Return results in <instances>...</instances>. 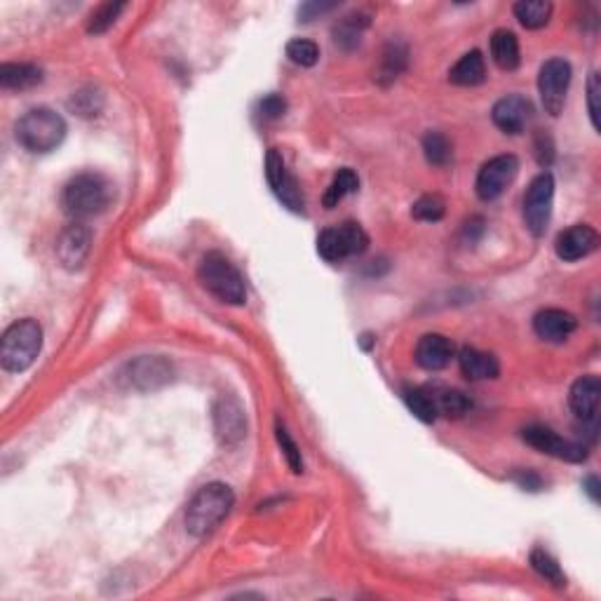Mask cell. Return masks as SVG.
I'll use <instances>...</instances> for the list:
<instances>
[{
	"mask_svg": "<svg viewBox=\"0 0 601 601\" xmlns=\"http://www.w3.org/2000/svg\"><path fill=\"white\" fill-rule=\"evenodd\" d=\"M275 437H277V444H280L282 454H285L286 465L292 467V473L294 474L304 473V458H301V449H298V444L294 442V437L289 435V430H286L282 423L275 426Z\"/></svg>",
	"mask_w": 601,
	"mask_h": 601,
	"instance_id": "836d02e7",
	"label": "cell"
},
{
	"mask_svg": "<svg viewBox=\"0 0 601 601\" xmlns=\"http://www.w3.org/2000/svg\"><path fill=\"white\" fill-rule=\"evenodd\" d=\"M533 113L531 101L521 97V94H508V97H502V99L496 101L493 106V111H491V117H493V123L501 132L505 135H521L524 127L529 125Z\"/></svg>",
	"mask_w": 601,
	"mask_h": 601,
	"instance_id": "2e32d148",
	"label": "cell"
},
{
	"mask_svg": "<svg viewBox=\"0 0 601 601\" xmlns=\"http://www.w3.org/2000/svg\"><path fill=\"white\" fill-rule=\"evenodd\" d=\"M596 247H599V233L587 223H576V226L561 230L555 239L557 257L567 263L587 258L592 251H596Z\"/></svg>",
	"mask_w": 601,
	"mask_h": 601,
	"instance_id": "9a60e30c",
	"label": "cell"
},
{
	"mask_svg": "<svg viewBox=\"0 0 601 601\" xmlns=\"http://www.w3.org/2000/svg\"><path fill=\"white\" fill-rule=\"evenodd\" d=\"M104 94L101 89L97 88H80L78 92L70 94L69 99V111L76 113L78 117H97L101 111H104Z\"/></svg>",
	"mask_w": 601,
	"mask_h": 601,
	"instance_id": "4316f807",
	"label": "cell"
},
{
	"mask_svg": "<svg viewBox=\"0 0 601 601\" xmlns=\"http://www.w3.org/2000/svg\"><path fill=\"white\" fill-rule=\"evenodd\" d=\"M520 174V160L514 155H496V158L486 160L482 164V170L477 174V182H474V191H477L479 200L491 202V200H498L505 191H508L510 183L517 179Z\"/></svg>",
	"mask_w": 601,
	"mask_h": 601,
	"instance_id": "9c48e42d",
	"label": "cell"
},
{
	"mask_svg": "<svg viewBox=\"0 0 601 601\" xmlns=\"http://www.w3.org/2000/svg\"><path fill=\"white\" fill-rule=\"evenodd\" d=\"M568 85H571V64H568L567 59H548V61L540 66V73H538V92H540V101H543L545 113H549L552 117L561 116L564 104H567Z\"/></svg>",
	"mask_w": 601,
	"mask_h": 601,
	"instance_id": "ba28073f",
	"label": "cell"
},
{
	"mask_svg": "<svg viewBox=\"0 0 601 601\" xmlns=\"http://www.w3.org/2000/svg\"><path fill=\"white\" fill-rule=\"evenodd\" d=\"M286 57L296 66L310 69V66H315L317 59H320V47L313 41H305V38H294V41H289V45H286Z\"/></svg>",
	"mask_w": 601,
	"mask_h": 601,
	"instance_id": "d6a6232c",
	"label": "cell"
},
{
	"mask_svg": "<svg viewBox=\"0 0 601 601\" xmlns=\"http://www.w3.org/2000/svg\"><path fill=\"white\" fill-rule=\"evenodd\" d=\"M42 82V69L35 64H3L0 66V88L31 89Z\"/></svg>",
	"mask_w": 601,
	"mask_h": 601,
	"instance_id": "603a6c76",
	"label": "cell"
},
{
	"mask_svg": "<svg viewBox=\"0 0 601 601\" xmlns=\"http://www.w3.org/2000/svg\"><path fill=\"white\" fill-rule=\"evenodd\" d=\"M14 136H17L19 146L26 148L29 153L45 155V153H52L54 148L61 146V141L66 139V123L57 111L47 108V106H38L19 117L14 125Z\"/></svg>",
	"mask_w": 601,
	"mask_h": 601,
	"instance_id": "3957f363",
	"label": "cell"
},
{
	"mask_svg": "<svg viewBox=\"0 0 601 601\" xmlns=\"http://www.w3.org/2000/svg\"><path fill=\"white\" fill-rule=\"evenodd\" d=\"M257 111L263 120H277V117H282L286 113V99L282 94H266V97L258 101Z\"/></svg>",
	"mask_w": 601,
	"mask_h": 601,
	"instance_id": "8d00e7d4",
	"label": "cell"
},
{
	"mask_svg": "<svg viewBox=\"0 0 601 601\" xmlns=\"http://www.w3.org/2000/svg\"><path fill=\"white\" fill-rule=\"evenodd\" d=\"M125 10V3H104V5H99L97 10L89 14L88 19V33L92 35H101L106 33V31L111 29L113 23L117 22V17L123 14Z\"/></svg>",
	"mask_w": 601,
	"mask_h": 601,
	"instance_id": "1f68e13d",
	"label": "cell"
},
{
	"mask_svg": "<svg viewBox=\"0 0 601 601\" xmlns=\"http://www.w3.org/2000/svg\"><path fill=\"white\" fill-rule=\"evenodd\" d=\"M336 7V3H305V5L298 7V19L301 22H310V19H315V14H322V12H329Z\"/></svg>",
	"mask_w": 601,
	"mask_h": 601,
	"instance_id": "60d3db41",
	"label": "cell"
},
{
	"mask_svg": "<svg viewBox=\"0 0 601 601\" xmlns=\"http://www.w3.org/2000/svg\"><path fill=\"white\" fill-rule=\"evenodd\" d=\"M113 200V186L97 172H82L64 186L61 207L73 221H85L108 210Z\"/></svg>",
	"mask_w": 601,
	"mask_h": 601,
	"instance_id": "6da1fadb",
	"label": "cell"
},
{
	"mask_svg": "<svg viewBox=\"0 0 601 601\" xmlns=\"http://www.w3.org/2000/svg\"><path fill=\"white\" fill-rule=\"evenodd\" d=\"M599 398H601V380L599 376L595 374L580 376V379L571 386V395H568V404H571L573 414L578 416L583 423H587L592 430L596 427Z\"/></svg>",
	"mask_w": 601,
	"mask_h": 601,
	"instance_id": "e0dca14e",
	"label": "cell"
},
{
	"mask_svg": "<svg viewBox=\"0 0 601 601\" xmlns=\"http://www.w3.org/2000/svg\"><path fill=\"white\" fill-rule=\"evenodd\" d=\"M458 364H461L463 376L470 380L496 379L498 371H501L498 360L491 352H482L477 348H467V345L458 352Z\"/></svg>",
	"mask_w": 601,
	"mask_h": 601,
	"instance_id": "ffe728a7",
	"label": "cell"
},
{
	"mask_svg": "<svg viewBox=\"0 0 601 601\" xmlns=\"http://www.w3.org/2000/svg\"><path fill=\"white\" fill-rule=\"evenodd\" d=\"M42 348V327L33 317L14 322L0 341V364L7 374H22L38 360Z\"/></svg>",
	"mask_w": 601,
	"mask_h": 601,
	"instance_id": "277c9868",
	"label": "cell"
},
{
	"mask_svg": "<svg viewBox=\"0 0 601 601\" xmlns=\"http://www.w3.org/2000/svg\"><path fill=\"white\" fill-rule=\"evenodd\" d=\"M214 430L223 446H238L247 435L245 408L235 398L226 395L214 407Z\"/></svg>",
	"mask_w": 601,
	"mask_h": 601,
	"instance_id": "5bb4252c",
	"label": "cell"
},
{
	"mask_svg": "<svg viewBox=\"0 0 601 601\" xmlns=\"http://www.w3.org/2000/svg\"><path fill=\"white\" fill-rule=\"evenodd\" d=\"M235 505L233 489L223 482H211L198 489L186 508V529L191 536L202 538L226 520Z\"/></svg>",
	"mask_w": 601,
	"mask_h": 601,
	"instance_id": "7a4b0ae2",
	"label": "cell"
},
{
	"mask_svg": "<svg viewBox=\"0 0 601 601\" xmlns=\"http://www.w3.org/2000/svg\"><path fill=\"white\" fill-rule=\"evenodd\" d=\"M491 57L496 61L498 69L514 70L520 66V41L517 35L508 29H498L491 35Z\"/></svg>",
	"mask_w": 601,
	"mask_h": 601,
	"instance_id": "7402d4cb",
	"label": "cell"
},
{
	"mask_svg": "<svg viewBox=\"0 0 601 601\" xmlns=\"http://www.w3.org/2000/svg\"><path fill=\"white\" fill-rule=\"evenodd\" d=\"M531 567H533V571H536L540 578L548 580L549 585H555V587H567V576H564V571H561L559 561L549 555L548 549H543V548L533 549Z\"/></svg>",
	"mask_w": 601,
	"mask_h": 601,
	"instance_id": "f1b7e54d",
	"label": "cell"
},
{
	"mask_svg": "<svg viewBox=\"0 0 601 601\" xmlns=\"http://www.w3.org/2000/svg\"><path fill=\"white\" fill-rule=\"evenodd\" d=\"M198 280L221 304L242 305L247 301V286L242 275L221 251L204 254L198 266Z\"/></svg>",
	"mask_w": 601,
	"mask_h": 601,
	"instance_id": "5b68a950",
	"label": "cell"
},
{
	"mask_svg": "<svg viewBox=\"0 0 601 601\" xmlns=\"http://www.w3.org/2000/svg\"><path fill=\"white\" fill-rule=\"evenodd\" d=\"M92 249V230L82 221L66 226L57 238V258L66 270H80Z\"/></svg>",
	"mask_w": 601,
	"mask_h": 601,
	"instance_id": "4fadbf2b",
	"label": "cell"
},
{
	"mask_svg": "<svg viewBox=\"0 0 601 601\" xmlns=\"http://www.w3.org/2000/svg\"><path fill=\"white\" fill-rule=\"evenodd\" d=\"M423 153H426L427 163L435 164V167H446L454 158L449 136L442 135V132H427L423 136Z\"/></svg>",
	"mask_w": 601,
	"mask_h": 601,
	"instance_id": "4dcf8cb0",
	"label": "cell"
},
{
	"mask_svg": "<svg viewBox=\"0 0 601 601\" xmlns=\"http://www.w3.org/2000/svg\"><path fill=\"white\" fill-rule=\"evenodd\" d=\"M407 66V47L399 45V42H390L386 47V52L380 57L379 70H376V78L380 82H392L399 76Z\"/></svg>",
	"mask_w": 601,
	"mask_h": 601,
	"instance_id": "f546056e",
	"label": "cell"
},
{
	"mask_svg": "<svg viewBox=\"0 0 601 601\" xmlns=\"http://www.w3.org/2000/svg\"><path fill=\"white\" fill-rule=\"evenodd\" d=\"M512 479L524 491H538V489H540V486H543V479L538 477V474L533 473V470H517Z\"/></svg>",
	"mask_w": 601,
	"mask_h": 601,
	"instance_id": "ab89813d",
	"label": "cell"
},
{
	"mask_svg": "<svg viewBox=\"0 0 601 601\" xmlns=\"http://www.w3.org/2000/svg\"><path fill=\"white\" fill-rule=\"evenodd\" d=\"M576 327H578L576 315L561 308H545L533 317V332L538 339L548 341V343H564L576 332Z\"/></svg>",
	"mask_w": 601,
	"mask_h": 601,
	"instance_id": "ac0fdd59",
	"label": "cell"
},
{
	"mask_svg": "<svg viewBox=\"0 0 601 601\" xmlns=\"http://www.w3.org/2000/svg\"><path fill=\"white\" fill-rule=\"evenodd\" d=\"M369 247V235L355 221H345L341 226L324 228L317 238V251L329 263H341L351 257H360Z\"/></svg>",
	"mask_w": 601,
	"mask_h": 601,
	"instance_id": "8992f818",
	"label": "cell"
},
{
	"mask_svg": "<svg viewBox=\"0 0 601 601\" xmlns=\"http://www.w3.org/2000/svg\"><path fill=\"white\" fill-rule=\"evenodd\" d=\"M437 399V408L439 414L449 416V418H458V416H463L470 408V402H467V398L463 395V392L458 390H444Z\"/></svg>",
	"mask_w": 601,
	"mask_h": 601,
	"instance_id": "d590c367",
	"label": "cell"
},
{
	"mask_svg": "<svg viewBox=\"0 0 601 601\" xmlns=\"http://www.w3.org/2000/svg\"><path fill=\"white\" fill-rule=\"evenodd\" d=\"M585 491H587V493H590V498L595 502H599V479L596 477H587L585 479Z\"/></svg>",
	"mask_w": 601,
	"mask_h": 601,
	"instance_id": "b9f144b4",
	"label": "cell"
},
{
	"mask_svg": "<svg viewBox=\"0 0 601 601\" xmlns=\"http://www.w3.org/2000/svg\"><path fill=\"white\" fill-rule=\"evenodd\" d=\"M484 78L486 64L479 50L463 54L449 70V80L454 82V85H461V88H474L479 82H484Z\"/></svg>",
	"mask_w": 601,
	"mask_h": 601,
	"instance_id": "44dd1931",
	"label": "cell"
},
{
	"mask_svg": "<svg viewBox=\"0 0 601 601\" xmlns=\"http://www.w3.org/2000/svg\"><path fill=\"white\" fill-rule=\"evenodd\" d=\"M357 188H360V179H357V174L351 170V167H343V170L336 172V176L332 179V183H329L327 193H324L322 202H324L327 210H333V207H336V204L345 198V195L355 193Z\"/></svg>",
	"mask_w": 601,
	"mask_h": 601,
	"instance_id": "83f0119b",
	"label": "cell"
},
{
	"mask_svg": "<svg viewBox=\"0 0 601 601\" xmlns=\"http://www.w3.org/2000/svg\"><path fill=\"white\" fill-rule=\"evenodd\" d=\"M404 402H407L408 411L418 420H423V423H435L437 420V399L426 388H407L404 390Z\"/></svg>",
	"mask_w": 601,
	"mask_h": 601,
	"instance_id": "484cf974",
	"label": "cell"
},
{
	"mask_svg": "<svg viewBox=\"0 0 601 601\" xmlns=\"http://www.w3.org/2000/svg\"><path fill=\"white\" fill-rule=\"evenodd\" d=\"M512 12L524 29H543V26H548L549 17H552V3H545V0H520V3H514Z\"/></svg>",
	"mask_w": 601,
	"mask_h": 601,
	"instance_id": "d4e9b609",
	"label": "cell"
},
{
	"mask_svg": "<svg viewBox=\"0 0 601 601\" xmlns=\"http://www.w3.org/2000/svg\"><path fill=\"white\" fill-rule=\"evenodd\" d=\"M454 357V343L442 333H426L416 343V362L426 371H439L451 362Z\"/></svg>",
	"mask_w": 601,
	"mask_h": 601,
	"instance_id": "d6986e66",
	"label": "cell"
},
{
	"mask_svg": "<svg viewBox=\"0 0 601 601\" xmlns=\"http://www.w3.org/2000/svg\"><path fill=\"white\" fill-rule=\"evenodd\" d=\"M536 158L540 167H548L555 158V146H552V139L548 135H538L536 139Z\"/></svg>",
	"mask_w": 601,
	"mask_h": 601,
	"instance_id": "f35d334b",
	"label": "cell"
},
{
	"mask_svg": "<svg viewBox=\"0 0 601 601\" xmlns=\"http://www.w3.org/2000/svg\"><path fill=\"white\" fill-rule=\"evenodd\" d=\"M521 437L529 446H533L540 454L555 455L559 461L567 463H583L587 461V446L580 442H571V439L559 437L555 430H549L545 426H529L521 430Z\"/></svg>",
	"mask_w": 601,
	"mask_h": 601,
	"instance_id": "30bf717a",
	"label": "cell"
},
{
	"mask_svg": "<svg viewBox=\"0 0 601 601\" xmlns=\"http://www.w3.org/2000/svg\"><path fill=\"white\" fill-rule=\"evenodd\" d=\"M444 211H446V204H444V200L439 198V195H423V198L416 200L414 207H411V216L418 219V221L427 223L439 221Z\"/></svg>",
	"mask_w": 601,
	"mask_h": 601,
	"instance_id": "e575fe53",
	"label": "cell"
},
{
	"mask_svg": "<svg viewBox=\"0 0 601 601\" xmlns=\"http://www.w3.org/2000/svg\"><path fill=\"white\" fill-rule=\"evenodd\" d=\"M369 26V17L362 12H352L348 17L341 19L336 26H333V42L343 50H352V47L360 45L362 41V31Z\"/></svg>",
	"mask_w": 601,
	"mask_h": 601,
	"instance_id": "cb8c5ba5",
	"label": "cell"
},
{
	"mask_svg": "<svg viewBox=\"0 0 601 601\" xmlns=\"http://www.w3.org/2000/svg\"><path fill=\"white\" fill-rule=\"evenodd\" d=\"M552 202H555V176L543 172L529 183L524 195V223L536 238H543L548 233Z\"/></svg>",
	"mask_w": 601,
	"mask_h": 601,
	"instance_id": "52a82bcc",
	"label": "cell"
},
{
	"mask_svg": "<svg viewBox=\"0 0 601 601\" xmlns=\"http://www.w3.org/2000/svg\"><path fill=\"white\" fill-rule=\"evenodd\" d=\"M599 73H592L590 80H587V106H590V117H592V127L599 129Z\"/></svg>",
	"mask_w": 601,
	"mask_h": 601,
	"instance_id": "74e56055",
	"label": "cell"
},
{
	"mask_svg": "<svg viewBox=\"0 0 601 601\" xmlns=\"http://www.w3.org/2000/svg\"><path fill=\"white\" fill-rule=\"evenodd\" d=\"M266 179H268V186L273 188L275 198L285 204L286 210L292 211H304L305 200L301 193V186L294 179V174L286 170V163L282 158V153L277 148H270L268 155H266Z\"/></svg>",
	"mask_w": 601,
	"mask_h": 601,
	"instance_id": "8fae6325",
	"label": "cell"
},
{
	"mask_svg": "<svg viewBox=\"0 0 601 601\" xmlns=\"http://www.w3.org/2000/svg\"><path fill=\"white\" fill-rule=\"evenodd\" d=\"M120 380L129 390H155L172 380V364L158 355L136 357L123 369Z\"/></svg>",
	"mask_w": 601,
	"mask_h": 601,
	"instance_id": "7c38bea8",
	"label": "cell"
}]
</instances>
